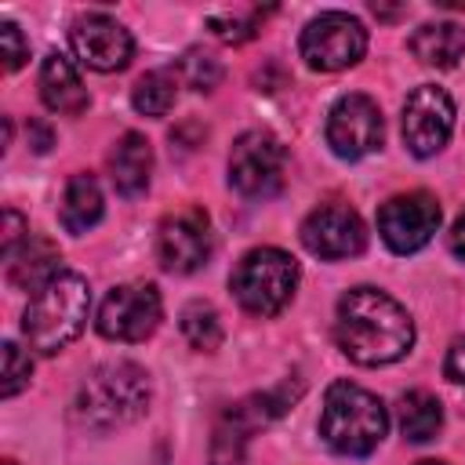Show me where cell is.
Returning a JSON list of instances; mask_svg holds the SVG:
<instances>
[{
	"instance_id": "27",
	"label": "cell",
	"mask_w": 465,
	"mask_h": 465,
	"mask_svg": "<svg viewBox=\"0 0 465 465\" xmlns=\"http://www.w3.org/2000/svg\"><path fill=\"white\" fill-rule=\"evenodd\" d=\"M0 40H4V69L15 73L29 58V44L22 40V29L15 22H0Z\"/></svg>"
},
{
	"instance_id": "19",
	"label": "cell",
	"mask_w": 465,
	"mask_h": 465,
	"mask_svg": "<svg viewBox=\"0 0 465 465\" xmlns=\"http://www.w3.org/2000/svg\"><path fill=\"white\" fill-rule=\"evenodd\" d=\"M58 269V247L51 240H25L11 258H7V283L22 287V291H40Z\"/></svg>"
},
{
	"instance_id": "5",
	"label": "cell",
	"mask_w": 465,
	"mask_h": 465,
	"mask_svg": "<svg viewBox=\"0 0 465 465\" xmlns=\"http://www.w3.org/2000/svg\"><path fill=\"white\" fill-rule=\"evenodd\" d=\"M229 287L247 312L276 316L298 287V262L280 247H254L232 269Z\"/></svg>"
},
{
	"instance_id": "13",
	"label": "cell",
	"mask_w": 465,
	"mask_h": 465,
	"mask_svg": "<svg viewBox=\"0 0 465 465\" xmlns=\"http://www.w3.org/2000/svg\"><path fill=\"white\" fill-rule=\"evenodd\" d=\"M156 254L167 272H196L211 258V225L200 207L174 211L160 222Z\"/></svg>"
},
{
	"instance_id": "32",
	"label": "cell",
	"mask_w": 465,
	"mask_h": 465,
	"mask_svg": "<svg viewBox=\"0 0 465 465\" xmlns=\"http://www.w3.org/2000/svg\"><path fill=\"white\" fill-rule=\"evenodd\" d=\"M4 465H15V461H4Z\"/></svg>"
},
{
	"instance_id": "4",
	"label": "cell",
	"mask_w": 465,
	"mask_h": 465,
	"mask_svg": "<svg viewBox=\"0 0 465 465\" xmlns=\"http://www.w3.org/2000/svg\"><path fill=\"white\" fill-rule=\"evenodd\" d=\"M389 432V414L385 403L352 385V381H334L323 396L320 411V436L327 440L331 450L345 458H367Z\"/></svg>"
},
{
	"instance_id": "3",
	"label": "cell",
	"mask_w": 465,
	"mask_h": 465,
	"mask_svg": "<svg viewBox=\"0 0 465 465\" xmlns=\"http://www.w3.org/2000/svg\"><path fill=\"white\" fill-rule=\"evenodd\" d=\"M145 407H149V374L131 360H113L94 367L73 400L76 418L91 429L131 425L134 418L145 414Z\"/></svg>"
},
{
	"instance_id": "25",
	"label": "cell",
	"mask_w": 465,
	"mask_h": 465,
	"mask_svg": "<svg viewBox=\"0 0 465 465\" xmlns=\"http://www.w3.org/2000/svg\"><path fill=\"white\" fill-rule=\"evenodd\" d=\"M243 443H247V432L225 414V421H222L218 432H214L211 465H240V461H243Z\"/></svg>"
},
{
	"instance_id": "8",
	"label": "cell",
	"mask_w": 465,
	"mask_h": 465,
	"mask_svg": "<svg viewBox=\"0 0 465 465\" xmlns=\"http://www.w3.org/2000/svg\"><path fill=\"white\" fill-rule=\"evenodd\" d=\"M163 302L153 283H120L98 305V334L113 341H142L160 327Z\"/></svg>"
},
{
	"instance_id": "28",
	"label": "cell",
	"mask_w": 465,
	"mask_h": 465,
	"mask_svg": "<svg viewBox=\"0 0 465 465\" xmlns=\"http://www.w3.org/2000/svg\"><path fill=\"white\" fill-rule=\"evenodd\" d=\"M25 240H29V225H25V218H22L15 207H7V211H4V236H0V254H4V262H7Z\"/></svg>"
},
{
	"instance_id": "1",
	"label": "cell",
	"mask_w": 465,
	"mask_h": 465,
	"mask_svg": "<svg viewBox=\"0 0 465 465\" xmlns=\"http://www.w3.org/2000/svg\"><path fill=\"white\" fill-rule=\"evenodd\" d=\"M334 341L352 363L381 367L407 356V349L414 345V320L385 291L352 287L338 298Z\"/></svg>"
},
{
	"instance_id": "17",
	"label": "cell",
	"mask_w": 465,
	"mask_h": 465,
	"mask_svg": "<svg viewBox=\"0 0 465 465\" xmlns=\"http://www.w3.org/2000/svg\"><path fill=\"white\" fill-rule=\"evenodd\" d=\"M411 54L432 69H454L465 54V29L458 22H425L411 36Z\"/></svg>"
},
{
	"instance_id": "7",
	"label": "cell",
	"mask_w": 465,
	"mask_h": 465,
	"mask_svg": "<svg viewBox=\"0 0 465 465\" xmlns=\"http://www.w3.org/2000/svg\"><path fill=\"white\" fill-rule=\"evenodd\" d=\"M283 167H287V149L276 134L269 131H243L232 142L229 153V182L236 193L251 200L276 196L283 185Z\"/></svg>"
},
{
	"instance_id": "15",
	"label": "cell",
	"mask_w": 465,
	"mask_h": 465,
	"mask_svg": "<svg viewBox=\"0 0 465 465\" xmlns=\"http://www.w3.org/2000/svg\"><path fill=\"white\" fill-rule=\"evenodd\" d=\"M40 98L51 113H62V116H76L87 109V87L76 73V65L62 54V51H51L40 65Z\"/></svg>"
},
{
	"instance_id": "18",
	"label": "cell",
	"mask_w": 465,
	"mask_h": 465,
	"mask_svg": "<svg viewBox=\"0 0 465 465\" xmlns=\"http://www.w3.org/2000/svg\"><path fill=\"white\" fill-rule=\"evenodd\" d=\"M102 211H105V200H102V189L91 174H73L65 182V193H62V207H58V218L65 225V232L73 236H84L87 229H94L102 222Z\"/></svg>"
},
{
	"instance_id": "20",
	"label": "cell",
	"mask_w": 465,
	"mask_h": 465,
	"mask_svg": "<svg viewBox=\"0 0 465 465\" xmlns=\"http://www.w3.org/2000/svg\"><path fill=\"white\" fill-rule=\"evenodd\" d=\"M443 429V407L432 392L414 389L400 396V432L411 443H429Z\"/></svg>"
},
{
	"instance_id": "21",
	"label": "cell",
	"mask_w": 465,
	"mask_h": 465,
	"mask_svg": "<svg viewBox=\"0 0 465 465\" xmlns=\"http://www.w3.org/2000/svg\"><path fill=\"white\" fill-rule=\"evenodd\" d=\"M174 98H178V76H174V69H153L131 91V105L142 116H163L174 105Z\"/></svg>"
},
{
	"instance_id": "23",
	"label": "cell",
	"mask_w": 465,
	"mask_h": 465,
	"mask_svg": "<svg viewBox=\"0 0 465 465\" xmlns=\"http://www.w3.org/2000/svg\"><path fill=\"white\" fill-rule=\"evenodd\" d=\"M182 76H185V84H189L193 91H214V87L222 84L225 69H222V62H218L211 51L193 47V51H185V58H182Z\"/></svg>"
},
{
	"instance_id": "9",
	"label": "cell",
	"mask_w": 465,
	"mask_h": 465,
	"mask_svg": "<svg viewBox=\"0 0 465 465\" xmlns=\"http://www.w3.org/2000/svg\"><path fill=\"white\" fill-rule=\"evenodd\" d=\"M440 218H443V211H440L432 193H421V189L400 193L378 207V232L389 243V251L414 254L436 236Z\"/></svg>"
},
{
	"instance_id": "16",
	"label": "cell",
	"mask_w": 465,
	"mask_h": 465,
	"mask_svg": "<svg viewBox=\"0 0 465 465\" xmlns=\"http://www.w3.org/2000/svg\"><path fill=\"white\" fill-rule=\"evenodd\" d=\"M149 174H153V149H149L145 134H138V131L120 134V142H116L113 153H109V178H113V189H116L120 196H138V193H145Z\"/></svg>"
},
{
	"instance_id": "29",
	"label": "cell",
	"mask_w": 465,
	"mask_h": 465,
	"mask_svg": "<svg viewBox=\"0 0 465 465\" xmlns=\"http://www.w3.org/2000/svg\"><path fill=\"white\" fill-rule=\"evenodd\" d=\"M443 374H447L454 385H465V338H454V341H450L447 360H443Z\"/></svg>"
},
{
	"instance_id": "24",
	"label": "cell",
	"mask_w": 465,
	"mask_h": 465,
	"mask_svg": "<svg viewBox=\"0 0 465 465\" xmlns=\"http://www.w3.org/2000/svg\"><path fill=\"white\" fill-rule=\"evenodd\" d=\"M258 22H262V11H222L207 18V29L225 44H243L258 33Z\"/></svg>"
},
{
	"instance_id": "12",
	"label": "cell",
	"mask_w": 465,
	"mask_h": 465,
	"mask_svg": "<svg viewBox=\"0 0 465 465\" xmlns=\"http://www.w3.org/2000/svg\"><path fill=\"white\" fill-rule=\"evenodd\" d=\"M302 243L316 258L338 262V258H352L367 247V229L352 207L323 203V207L309 211V218L302 222Z\"/></svg>"
},
{
	"instance_id": "22",
	"label": "cell",
	"mask_w": 465,
	"mask_h": 465,
	"mask_svg": "<svg viewBox=\"0 0 465 465\" xmlns=\"http://www.w3.org/2000/svg\"><path fill=\"white\" fill-rule=\"evenodd\" d=\"M182 334H185V341H189L196 352H214V349L222 345V338H225L222 316H218L214 305H207V302H189V305L182 309Z\"/></svg>"
},
{
	"instance_id": "6",
	"label": "cell",
	"mask_w": 465,
	"mask_h": 465,
	"mask_svg": "<svg viewBox=\"0 0 465 465\" xmlns=\"http://www.w3.org/2000/svg\"><path fill=\"white\" fill-rule=\"evenodd\" d=\"M298 51L305 58L309 69L316 73H338L349 69L363 58L367 51V29L360 18L345 15V11H323L316 15L298 40Z\"/></svg>"
},
{
	"instance_id": "10",
	"label": "cell",
	"mask_w": 465,
	"mask_h": 465,
	"mask_svg": "<svg viewBox=\"0 0 465 465\" xmlns=\"http://www.w3.org/2000/svg\"><path fill=\"white\" fill-rule=\"evenodd\" d=\"M385 138V120L374 98L341 94L327 113V145L341 160H360L374 153Z\"/></svg>"
},
{
	"instance_id": "2",
	"label": "cell",
	"mask_w": 465,
	"mask_h": 465,
	"mask_svg": "<svg viewBox=\"0 0 465 465\" xmlns=\"http://www.w3.org/2000/svg\"><path fill=\"white\" fill-rule=\"evenodd\" d=\"M91 312V291L80 272H54L25 305L22 334L40 356L62 352L84 327Z\"/></svg>"
},
{
	"instance_id": "26",
	"label": "cell",
	"mask_w": 465,
	"mask_h": 465,
	"mask_svg": "<svg viewBox=\"0 0 465 465\" xmlns=\"http://www.w3.org/2000/svg\"><path fill=\"white\" fill-rule=\"evenodd\" d=\"M29 374H33V360L29 352H22L15 341H4V396H18L25 385H29Z\"/></svg>"
},
{
	"instance_id": "14",
	"label": "cell",
	"mask_w": 465,
	"mask_h": 465,
	"mask_svg": "<svg viewBox=\"0 0 465 465\" xmlns=\"http://www.w3.org/2000/svg\"><path fill=\"white\" fill-rule=\"evenodd\" d=\"M69 44H73L76 58H80L87 69H98V73H116V69H124V65L131 62V54H134L131 33H127L116 18H109V15H102V11L80 15V18L73 22V29H69Z\"/></svg>"
},
{
	"instance_id": "31",
	"label": "cell",
	"mask_w": 465,
	"mask_h": 465,
	"mask_svg": "<svg viewBox=\"0 0 465 465\" xmlns=\"http://www.w3.org/2000/svg\"><path fill=\"white\" fill-rule=\"evenodd\" d=\"M418 465H447V461H418Z\"/></svg>"
},
{
	"instance_id": "30",
	"label": "cell",
	"mask_w": 465,
	"mask_h": 465,
	"mask_svg": "<svg viewBox=\"0 0 465 465\" xmlns=\"http://www.w3.org/2000/svg\"><path fill=\"white\" fill-rule=\"evenodd\" d=\"M450 251L465 262V211L458 214V222H454V229H450Z\"/></svg>"
},
{
	"instance_id": "11",
	"label": "cell",
	"mask_w": 465,
	"mask_h": 465,
	"mask_svg": "<svg viewBox=\"0 0 465 465\" xmlns=\"http://www.w3.org/2000/svg\"><path fill=\"white\" fill-rule=\"evenodd\" d=\"M454 131V102L443 87L421 84L403 102V142L414 156H436Z\"/></svg>"
}]
</instances>
